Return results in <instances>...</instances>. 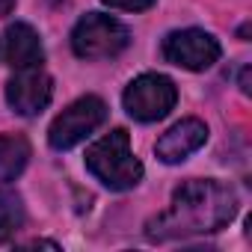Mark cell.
<instances>
[{
    "mask_svg": "<svg viewBox=\"0 0 252 252\" xmlns=\"http://www.w3.org/2000/svg\"><path fill=\"white\" fill-rule=\"evenodd\" d=\"M237 214V193L214 178H193L184 181L172 199L169 208L146 222V237L155 243L166 240H184L196 234H214L222 225H228Z\"/></svg>",
    "mask_w": 252,
    "mask_h": 252,
    "instance_id": "obj_1",
    "label": "cell"
},
{
    "mask_svg": "<svg viewBox=\"0 0 252 252\" xmlns=\"http://www.w3.org/2000/svg\"><path fill=\"white\" fill-rule=\"evenodd\" d=\"M86 169L107 187V190H134L143 181V163L131 152V137L125 128L110 131L98 143L86 149Z\"/></svg>",
    "mask_w": 252,
    "mask_h": 252,
    "instance_id": "obj_2",
    "label": "cell"
},
{
    "mask_svg": "<svg viewBox=\"0 0 252 252\" xmlns=\"http://www.w3.org/2000/svg\"><path fill=\"white\" fill-rule=\"evenodd\" d=\"M128 42H131L128 27L101 12L83 15L71 30V51L80 60H113L128 48Z\"/></svg>",
    "mask_w": 252,
    "mask_h": 252,
    "instance_id": "obj_3",
    "label": "cell"
},
{
    "mask_svg": "<svg viewBox=\"0 0 252 252\" xmlns=\"http://www.w3.org/2000/svg\"><path fill=\"white\" fill-rule=\"evenodd\" d=\"M107 119V104L98 95H83L71 101L48 128V143L57 152H68L77 143H83L98 125Z\"/></svg>",
    "mask_w": 252,
    "mask_h": 252,
    "instance_id": "obj_4",
    "label": "cell"
},
{
    "mask_svg": "<svg viewBox=\"0 0 252 252\" xmlns=\"http://www.w3.org/2000/svg\"><path fill=\"white\" fill-rule=\"evenodd\" d=\"M175 101H178L175 83L166 74H155V71L140 74L137 80H131L125 95H122L125 110L137 122H160L163 116L172 113Z\"/></svg>",
    "mask_w": 252,
    "mask_h": 252,
    "instance_id": "obj_5",
    "label": "cell"
},
{
    "mask_svg": "<svg viewBox=\"0 0 252 252\" xmlns=\"http://www.w3.org/2000/svg\"><path fill=\"white\" fill-rule=\"evenodd\" d=\"M163 60L187 71H205L220 60V42L196 27L172 30L163 39Z\"/></svg>",
    "mask_w": 252,
    "mask_h": 252,
    "instance_id": "obj_6",
    "label": "cell"
},
{
    "mask_svg": "<svg viewBox=\"0 0 252 252\" xmlns=\"http://www.w3.org/2000/svg\"><path fill=\"white\" fill-rule=\"evenodd\" d=\"M54 80L42 65L33 68H15L12 80L6 83V101L18 116H36L51 104Z\"/></svg>",
    "mask_w": 252,
    "mask_h": 252,
    "instance_id": "obj_7",
    "label": "cell"
},
{
    "mask_svg": "<svg viewBox=\"0 0 252 252\" xmlns=\"http://www.w3.org/2000/svg\"><path fill=\"white\" fill-rule=\"evenodd\" d=\"M208 140V125L202 119H181L155 143V155L163 163H181L199 152Z\"/></svg>",
    "mask_w": 252,
    "mask_h": 252,
    "instance_id": "obj_8",
    "label": "cell"
},
{
    "mask_svg": "<svg viewBox=\"0 0 252 252\" xmlns=\"http://www.w3.org/2000/svg\"><path fill=\"white\" fill-rule=\"evenodd\" d=\"M6 63L12 68H33V65H42L45 63V48H42V39L39 33L24 24V21H15L9 24L6 30Z\"/></svg>",
    "mask_w": 252,
    "mask_h": 252,
    "instance_id": "obj_9",
    "label": "cell"
},
{
    "mask_svg": "<svg viewBox=\"0 0 252 252\" xmlns=\"http://www.w3.org/2000/svg\"><path fill=\"white\" fill-rule=\"evenodd\" d=\"M30 160V143L21 134H0V181H15Z\"/></svg>",
    "mask_w": 252,
    "mask_h": 252,
    "instance_id": "obj_10",
    "label": "cell"
},
{
    "mask_svg": "<svg viewBox=\"0 0 252 252\" xmlns=\"http://www.w3.org/2000/svg\"><path fill=\"white\" fill-rule=\"evenodd\" d=\"M27 220L24 199L15 190H0V243L12 240Z\"/></svg>",
    "mask_w": 252,
    "mask_h": 252,
    "instance_id": "obj_11",
    "label": "cell"
},
{
    "mask_svg": "<svg viewBox=\"0 0 252 252\" xmlns=\"http://www.w3.org/2000/svg\"><path fill=\"white\" fill-rule=\"evenodd\" d=\"M104 3L110 9H122V12H143V9H149L155 3V0H104Z\"/></svg>",
    "mask_w": 252,
    "mask_h": 252,
    "instance_id": "obj_12",
    "label": "cell"
},
{
    "mask_svg": "<svg viewBox=\"0 0 252 252\" xmlns=\"http://www.w3.org/2000/svg\"><path fill=\"white\" fill-rule=\"evenodd\" d=\"M21 249H54L57 252L60 246L54 240H27V243H21Z\"/></svg>",
    "mask_w": 252,
    "mask_h": 252,
    "instance_id": "obj_13",
    "label": "cell"
},
{
    "mask_svg": "<svg viewBox=\"0 0 252 252\" xmlns=\"http://www.w3.org/2000/svg\"><path fill=\"white\" fill-rule=\"evenodd\" d=\"M240 92L249 95V65H243V71H240Z\"/></svg>",
    "mask_w": 252,
    "mask_h": 252,
    "instance_id": "obj_14",
    "label": "cell"
},
{
    "mask_svg": "<svg viewBox=\"0 0 252 252\" xmlns=\"http://www.w3.org/2000/svg\"><path fill=\"white\" fill-rule=\"evenodd\" d=\"M15 9V0H0V18H3V15H9Z\"/></svg>",
    "mask_w": 252,
    "mask_h": 252,
    "instance_id": "obj_15",
    "label": "cell"
}]
</instances>
